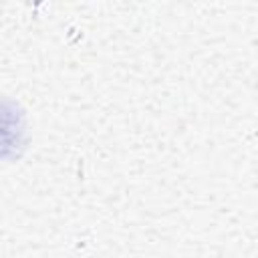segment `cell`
I'll use <instances>...</instances> for the list:
<instances>
[]
</instances>
